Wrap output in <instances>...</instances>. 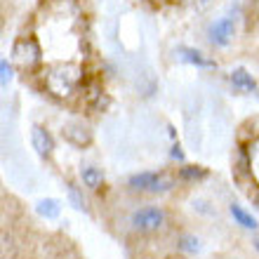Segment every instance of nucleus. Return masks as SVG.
<instances>
[{"label":"nucleus","instance_id":"nucleus-1","mask_svg":"<svg viewBox=\"0 0 259 259\" xmlns=\"http://www.w3.org/2000/svg\"><path fill=\"white\" fill-rule=\"evenodd\" d=\"M130 224H132V229H135V231H142V233L158 231V229L165 224V212L160 210V207L146 205V207H139V210L132 212Z\"/></svg>","mask_w":259,"mask_h":259},{"label":"nucleus","instance_id":"nucleus-2","mask_svg":"<svg viewBox=\"0 0 259 259\" xmlns=\"http://www.w3.org/2000/svg\"><path fill=\"white\" fill-rule=\"evenodd\" d=\"M132 191H149V193H163L172 189V182L163 177L160 172H137L127 179Z\"/></svg>","mask_w":259,"mask_h":259},{"label":"nucleus","instance_id":"nucleus-3","mask_svg":"<svg viewBox=\"0 0 259 259\" xmlns=\"http://www.w3.org/2000/svg\"><path fill=\"white\" fill-rule=\"evenodd\" d=\"M40 48H38V42L33 40V38H21V40L14 42V48H12V59L19 66L24 68H31L33 64L40 62Z\"/></svg>","mask_w":259,"mask_h":259},{"label":"nucleus","instance_id":"nucleus-4","mask_svg":"<svg viewBox=\"0 0 259 259\" xmlns=\"http://www.w3.org/2000/svg\"><path fill=\"white\" fill-rule=\"evenodd\" d=\"M233 31H236V26H233L231 17H222V19H217L210 26V42H212V45L224 48V45H229V42H231Z\"/></svg>","mask_w":259,"mask_h":259},{"label":"nucleus","instance_id":"nucleus-5","mask_svg":"<svg viewBox=\"0 0 259 259\" xmlns=\"http://www.w3.org/2000/svg\"><path fill=\"white\" fill-rule=\"evenodd\" d=\"M68 71H73V68H59V71H52L48 78L50 82V90L57 92V95H68L75 85V75H71Z\"/></svg>","mask_w":259,"mask_h":259},{"label":"nucleus","instance_id":"nucleus-6","mask_svg":"<svg viewBox=\"0 0 259 259\" xmlns=\"http://www.w3.org/2000/svg\"><path fill=\"white\" fill-rule=\"evenodd\" d=\"M175 55H177L182 62L191 64V66H198V68H217V62H214V59L205 57L203 52H198V50H193V48H177V52H175Z\"/></svg>","mask_w":259,"mask_h":259},{"label":"nucleus","instance_id":"nucleus-7","mask_svg":"<svg viewBox=\"0 0 259 259\" xmlns=\"http://www.w3.org/2000/svg\"><path fill=\"white\" fill-rule=\"evenodd\" d=\"M31 144H33V149L38 151V156H45L48 158L52 151H55V139L50 135L45 127H33L31 130Z\"/></svg>","mask_w":259,"mask_h":259},{"label":"nucleus","instance_id":"nucleus-8","mask_svg":"<svg viewBox=\"0 0 259 259\" xmlns=\"http://www.w3.org/2000/svg\"><path fill=\"white\" fill-rule=\"evenodd\" d=\"M229 78H231L236 90H243V92H254V90H257V80H254L252 73L245 71V68H233Z\"/></svg>","mask_w":259,"mask_h":259},{"label":"nucleus","instance_id":"nucleus-9","mask_svg":"<svg viewBox=\"0 0 259 259\" xmlns=\"http://www.w3.org/2000/svg\"><path fill=\"white\" fill-rule=\"evenodd\" d=\"M80 179L88 189L97 191V189L104 184V172L99 170V167H95V165H85V167L80 170Z\"/></svg>","mask_w":259,"mask_h":259},{"label":"nucleus","instance_id":"nucleus-10","mask_svg":"<svg viewBox=\"0 0 259 259\" xmlns=\"http://www.w3.org/2000/svg\"><path fill=\"white\" fill-rule=\"evenodd\" d=\"M64 137H66L71 144H75V146H82V144H90V130L82 127V125H66L64 127Z\"/></svg>","mask_w":259,"mask_h":259},{"label":"nucleus","instance_id":"nucleus-11","mask_svg":"<svg viewBox=\"0 0 259 259\" xmlns=\"http://www.w3.org/2000/svg\"><path fill=\"white\" fill-rule=\"evenodd\" d=\"M35 212L45 219H57L59 212H62V203H59L57 198H42V200H38V205H35Z\"/></svg>","mask_w":259,"mask_h":259},{"label":"nucleus","instance_id":"nucleus-12","mask_svg":"<svg viewBox=\"0 0 259 259\" xmlns=\"http://www.w3.org/2000/svg\"><path fill=\"white\" fill-rule=\"evenodd\" d=\"M229 212H231L233 222H236V224H240V226H243V229H247V231H254V229H257V219H254L252 214H250V212H245V210H243L240 205H236V203H233L231 207H229Z\"/></svg>","mask_w":259,"mask_h":259},{"label":"nucleus","instance_id":"nucleus-13","mask_svg":"<svg viewBox=\"0 0 259 259\" xmlns=\"http://www.w3.org/2000/svg\"><path fill=\"white\" fill-rule=\"evenodd\" d=\"M207 177V170L200 167V165H184V167H179V179H184V182H203Z\"/></svg>","mask_w":259,"mask_h":259},{"label":"nucleus","instance_id":"nucleus-14","mask_svg":"<svg viewBox=\"0 0 259 259\" xmlns=\"http://www.w3.org/2000/svg\"><path fill=\"white\" fill-rule=\"evenodd\" d=\"M66 193H68V200H71V205H73L75 210H85V196H82V191L78 189V184H73V182H68L66 184Z\"/></svg>","mask_w":259,"mask_h":259},{"label":"nucleus","instance_id":"nucleus-15","mask_svg":"<svg viewBox=\"0 0 259 259\" xmlns=\"http://www.w3.org/2000/svg\"><path fill=\"white\" fill-rule=\"evenodd\" d=\"M250 165H252V163H250L247 153H245V151H240L238 158H236V165H233V175H236L238 179H243L247 172H250Z\"/></svg>","mask_w":259,"mask_h":259},{"label":"nucleus","instance_id":"nucleus-16","mask_svg":"<svg viewBox=\"0 0 259 259\" xmlns=\"http://www.w3.org/2000/svg\"><path fill=\"white\" fill-rule=\"evenodd\" d=\"M198 243H200V240L193 238V236H182L177 245H179V250H184V252H198V250H200Z\"/></svg>","mask_w":259,"mask_h":259},{"label":"nucleus","instance_id":"nucleus-17","mask_svg":"<svg viewBox=\"0 0 259 259\" xmlns=\"http://www.w3.org/2000/svg\"><path fill=\"white\" fill-rule=\"evenodd\" d=\"M10 80H12V66L7 64V59H0V85L7 88Z\"/></svg>","mask_w":259,"mask_h":259},{"label":"nucleus","instance_id":"nucleus-18","mask_svg":"<svg viewBox=\"0 0 259 259\" xmlns=\"http://www.w3.org/2000/svg\"><path fill=\"white\" fill-rule=\"evenodd\" d=\"M14 250V238L10 236V233H3V252H12Z\"/></svg>","mask_w":259,"mask_h":259},{"label":"nucleus","instance_id":"nucleus-19","mask_svg":"<svg viewBox=\"0 0 259 259\" xmlns=\"http://www.w3.org/2000/svg\"><path fill=\"white\" fill-rule=\"evenodd\" d=\"M170 156L175 158V160H184V153H182V149H179V146H175V149H172Z\"/></svg>","mask_w":259,"mask_h":259},{"label":"nucleus","instance_id":"nucleus-20","mask_svg":"<svg viewBox=\"0 0 259 259\" xmlns=\"http://www.w3.org/2000/svg\"><path fill=\"white\" fill-rule=\"evenodd\" d=\"M254 250H257V252H259V238L254 240Z\"/></svg>","mask_w":259,"mask_h":259}]
</instances>
